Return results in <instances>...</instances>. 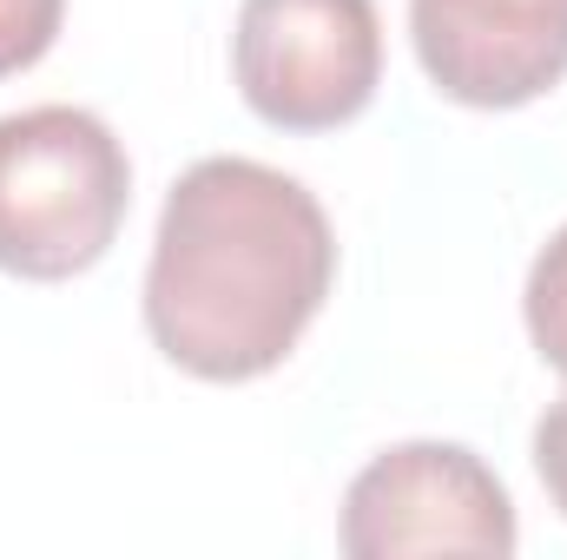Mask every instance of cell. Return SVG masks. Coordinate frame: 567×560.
Returning <instances> with one entry per match:
<instances>
[{
    "label": "cell",
    "mask_w": 567,
    "mask_h": 560,
    "mask_svg": "<svg viewBox=\"0 0 567 560\" xmlns=\"http://www.w3.org/2000/svg\"><path fill=\"white\" fill-rule=\"evenodd\" d=\"M337 283V231L310 185L258 158H198L165 191L145 336L198 383L271 376Z\"/></svg>",
    "instance_id": "cell-1"
},
{
    "label": "cell",
    "mask_w": 567,
    "mask_h": 560,
    "mask_svg": "<svg viewBox=\"0 0 567 560\" xmlns=\"http://www.w3.org/2000/svg\"><path fill=\"white\" fill-rule=\"evenodd\" d=\"M133 205V165L86 106H27L0 120V271L66 283L93 271Z\"/></svg>",
    "instance_id": "cell-2"
},
{
    "label": "cell",
    "mask_w": 567,
    "mask_h": 560,
    "mask_svg": "<svg viewBox=\"0 0 567 560\" xmlns=\"http://www.w3.org/2000/svg\"><path fill=\"white\" fill-rule=\"evenodd\" d=\"M231 80L278 133L350 126L383 80L377 0H245L231 27Z\"/></svg>",
    "instance_id": "cell-3"
},
{
    "label": "cell",
    "mask_w": 567,
    "mask_h": 560,
    "mask_svg": "<svg viewBox=\"0 0 567 560\" xmlns=\"http://www.w3.org/2000/svg\"><path fill=\"white\" fill-rule=\"evenodd\" d=\"M337 541L350 560L403 554H482L508 560L522 548L515 501L502 475L462 442H396L343 495Z\"/></svg>",
    "instance_id": "cell-4"
},
{
    "label": "cell",
    "mask_w": 567,
    "mask_h": 560,
    "mask_svg": "<svg viewBox=\"0 0 567 560\" xmlns=\"http://www.w3.org/2000/svg\"><path fill=\"white\" fill-rule=\"evenodd\" d=\"M429 86L475 113L535 106L567 80V0H410Z\"/></svg>",
    "instance_id": "cell-5"
},
{
    "label": "cell",
    "mask_w": 567,
    "mask_h": 560,
    "mask_svg": "<svg viewBox=\"0 0 567 560\" xmlns=\"http://www.w3.org/2000/svg\"><path fill=\"white\" fill-rule=\"evenodd\" d=\"M522 317H528V343L542 350V363L567 376V225L535 251V265H528Z\"/></svg>",
    "instance_id": "cell-6"
},
{
    "label": "cell",
    "mask_w": 567,
    "mask_h": 560,
    "mask_svg": "<svg viewBox=\"0 0 567 560\" xmlns=\"http://www.w3.org/2000/svg\"><path fill=\"white\" fill-rule=\"evenodd\" d=\"M60 20H66V0H0V80L47 60V46L60 40Z\"/></svg>",
    "instance_id": "cell-7"
},
{
    "label": "cell",
    "mask_w": 567,
    "mask_h": 560,
    "mask_svg": "<svg viewBox=\"0 0 567 560\" xmlns=\"http://www.w3.org/2000/svg\"><path fill=\"white\" fill-rule=\"evenodd\" d=\"M535 475H542L548 501L561 508V521H567V396H555L542 409V422H535Z\"/></svg>",
    "instance_id": "cell-8"
}]
</instances>
